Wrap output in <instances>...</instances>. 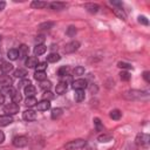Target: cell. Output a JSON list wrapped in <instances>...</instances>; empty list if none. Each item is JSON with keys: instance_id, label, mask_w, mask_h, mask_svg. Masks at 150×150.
<instances>
[{"instance_id": "1", "label": "cell", "mask_w": 150, "mask_h": 150, "mask_svg": "<svg viewBox=\"0 0 150 150\" xmlns=\"http://www.w3.org/2000/svg\"><path fill=\"white\" fill-rule=\"evenodd\" d=\"M87 144V142L82 138H76L73 141H69L68 143L64 144V149L66 150H77V149H82L84 148Z\"/></svg>"}, {"instance_id": "2", "label": "cell", "mask_w": 150, "mask_h": 150, "mask_svg": "<svg viewBox=\"0 0 150 150\" xmlns=\"http://www.w3.org/2000/svg\"><path fill=\"white\" fill-rule=\"evenodd\" d=\"M148 93L146 91H139V90H129L124 94L125 98L129 100H141V98H148Z\"/></svg>"}, {"instance_id": "3", "label": "cell", "mask_w": 150, "mask_h": 150, "mask_svg": "<svg viewBox=\"0 0 150 150\" xmlns=\"http://www.w3.org/2000/svg\"><path fill=\"white\" fill-rule=\"evenodd\" d=\"M19 110H20L19 104L14 102H11L4 107V112H6V115H15L19 112Z\"/></svg>"}, {"instance_id": "4", "label": "cell", "mask_w": 150, "mask_h": 150, "mask_svg": "<svg viewBox=\"0 0 150 150\" xmlns=\"http://www.w3.org/2000/svg\"><path fill=\"white\" fill-rule=\"evenodd\" d=\"M149 139H150V137H149V135L148 134H144V132H139V134H137V136H136V143L138 144V145H143V146H148V144H149Z\"/></svg>"}, {"instance_id": "5", "label": "cell", "mask_w": 150, "mask_h": 150, "mask_svg": "<svg viewBox=\"0 0 150 150\" xmlns=\"http://www.w3.org/2000/svg\"><path fill=\"white\" fill-rule=\"evenodd\" d=\"M28 144V138L26 136H15L13 138V145L16 148H23Z\"/></svg>"}, {"instance_id": "6", "label": "cell", "mask_w": 150, "mask_h": 150, "mask_svg": "<svg viewBox=\"0 0 150 150\" xmlns=\"http://www.w3.org/2000/svg\"><path fill=\"white\" fill-rule=\"evenodd\" d=\"M87 84L88 83L84 79H77L71 82V87L75 90H84V88H87Z\"/></svg>"}, {"instance_id": "7", "label": "cell", "mask_w": 150, "mask_h": 150, "mask_svg": "<svg viewBox=\"0 0 150 150\" xmlns=\"http://www.w3.org/2000/svg\"><path fill=\"white\" fill-rule=\"evenodd\" d=\"M79 47H80V42H79V41H70L69 43L66 45V47H64V53H67V54L74 53V52H76V50L79 49Z\"/></svg>"}, {"instance_id": "8", "label": "cell", "mask_w": 150, "mask_h": 150, "mask_svg": "<svg viewBox=\"0 0 150 150\" xmlns=\"http://www.w3.org/2000/svg\"><path fill=\"white\" fill-rule=\"evenodd\" d=\"M12 83H13V80L9 75H6V74L0 75V86L1 87H9V86H12Z\"/></svg>"}, {"instance_id": "9", "label": "cell", "mask_w": 150, "mask_h": 150, "mask_svg": "<svg viewBox=\"0 0 150 150\" xmlns=\"http://www.w3.org/2000/svg\"><path fill=\"white\" fill-rule=\"evenodd\" d=\"M22 118H23L25 121H28V122L34 121V120L36 118V112H35L34 110H32V109L25 110L23 114H22Z\"/></svg>"}, {"instance_id": "10", "label": "cell", "mask_w": 150, "mask_h": 150, "mask_svg": "<svg viewBox=\"0 0 150 150\" xmlns=\"http://www.w3.org/2000/svg\"><path fill=\"white\" fill-rule=\"evenodd\" d=\"M13 123V117L11 115H2L0 116V127H7Z\"/></svg>"}, {"instance_id": "11", "label": "cell", "mask_w": 150, "mask_h": 150, "mask_svg": "<svg viewBox=\"0 0 150 150\" xmlns=\"http://www.w3.org/2000/svg\"><path fill=\"white\" fill-rule=\"evenodd\" d=\"M36 108H38V110H40V111H47L48 109H50V101L42 100L41 102H39V103L36 104Z\"/></svg>"}, {"instance_id": "12", "label": "cell", "mask_w": 150, "mask_h": 150, "mask_svg": "<svg viewBox=\"0 0 150 150\" xmlns=\"http://www.w3.org/2000/svg\"><path fill=\"white\" fill-rule=\"evenodd\" d=\"M39 61H38V57L36 56H27L26 59V66L28 68H35L38 66Z\"/></svg>"}, {"instance_id": "13", "label": "cell", "mask_w": 150, "mask_h": 150, "mask_svg": "<svg viewBox=\"0 0 150 150\" xmlns=\"http://www.w3.org/2000/svg\"><path fill=\"white\" fill-rule=\"evenodd\" d=\"M67 88H68V87H67V82L61 81V82H59V83L56 84V87H55V91H56V94L62 95V94H64V93H66Z\"/></svg>"}, {"instance_id": "14", "label": "cell", "mask_w": 150, "mask_h": 150, "mask_svg": "<svg viewBox=\"0 0 150 150\" xmlns=\"http://www.w3.org/2000/svg\"><path fill=\"white\" fill-rule=\"evenodd\" d=\"M46 50H47V47H46L45 45H36V46L34 47V55H35V56L42 55V54L46 53Z\"/></svg>"}, {"instance_id": "15", "label": "cell", "mask_w": 150, "mask_h": 150, "mask_svg": "<svg viewBox=\"0 0 150 150\" xmlns=\"http://www.w3.org/2000/svg\"><path fill=\"white\" fill-rule=\"evenodd\" d=\"M15 91H16V90H15L12 86H9V87H2V88H1V94H2V95H8V96H11V97L15 94Z\"/></svg>"}, {"instance_id": "16", "label": "cell", "mask_w": 150, "mask_h": 150, "mask_svg": "<svg viewBox=\"0 0 150 150\" xmlns=\"http://www.w3.org/2000/svg\"><path fill=\"white\" fill-rule=\"evenodd\" d=\"M62 114H63V110L61 108H55V109L52 110L50 117H52V120H59L62 116Z\"/></svg>"}, {"instance_id": "17", "label": "cell", "mask_w": 150, "mask_h": 150, "mask_svg": "<svg viewBox=\"0 0 150 150\" xmlns=\"http://www.w3.org/2000/svg\"><path fill=\"white\" fill-rule=\"evenodd\" d=\"M0 68H1V71L4 74H7V73H9V71L13 70V64L9 63V62H2L1 66H0Z\"/></svg>"}, {"instance_id": "18", "label": "cell", "mask_w": 150, "mask_h": 150, "mask_svg": "<svg viewBox=\"0 0 150 150\" xmlns=\"http://www.w3.org/2000/svg\"><path fill=\"white\" fill-rule=\"evenodd\" d=\"M35 93H36V89H35V87L32 86V84H29V86H27V87L25 88V94H26L27 97H33V96L35 95Z\"/></svg>"}, {"instance_id": "19", "label": "cell", "mask_w": 150, "mask_h": 150, "mask_svg": "<svg viewBox=\"0 0 150 150\" xmlns=\"http://www.w3.org/2000/svg\"><path fill=\"white\" fill-rule=\"evenodd\" d=\"M27 54H28V47L26 45H21L19 47V57L25 59V57H27Z\"/></svg>"}, {"instance_id": "20", "label": "cell", "mask_w": 150, "mask_h": 150, "mask_svg": "<svg viewBox=\"0 0 150 150\" xmlns=\"http://www.w3.org/2000/svg\"><path fill=\"white\" fill-rule=\"evenodd\" d=\"M49 7L52 9H54V11H61V9H63L66 7V4H63V2H50Z\"/></svg>"}, {"instance_id": "21", "label": "cell", "mask_w": 150, "mask_h": 150, "mask_svg": "<svg viewBox=\"0 0 150 150\" xmlns=\"http://www.w3.org/2000/svg\"><path fill=\"white\" fill-rule=\"evenodd\" d=\"M84 8L89 12V13H97V11H98V6L96 5V4H86L84 5Z\"/></svg>"}, {"instance_id": "22", "label": "cell", "mask_w": 150, "mask_h": 150, "mask_svg": "<svg viewBox=\"0 0 150 150\" xmlns=\"http://www.w3.org/2000/svg\"><path fill=\"white\" fill-rule=\"evenodd\" d=\"M7 56H8L9 60H16V59L19 57V50L15 49V48L9 49V50L7 52Z\"/></svg>"}, {"instance_id": "23", "label": "cell", "mask_w": 150, "mask_h": 150, "mask_svg": "<svg viewBox=\"0 0 150 150\" xmlns=\"http://www.w3.org/2000/svg\"><path fill=\"white\" fill-rule=\"evenodd\" d=\"M74 97H75V101H76V102H82V101L84 100V97H86L84 90H75Z\"/></svg>"}, {"instance_id": "24", "label": "cell", "mask_w": 150, "mask_h": 150, "mask_svg": "<svg viewBox=\"0 0 150 150\" xmlns=\"http://www.w3.org/2000/svg\"><path fill=\"white\" fill-rule=\"evenodd\" d=\"M61 59V56L56 53H52L47 56V62H50V63H54V62H57L59 60Z\"/></svg>"}, {"instance_id": "25", "label": "cell", "mask_w": 150, "mask_h": 150, "mask_svg": "<svg viewBox=\"0 0 150 150\" xmlns=\"http://www.w3.org/2000/svg\"><path fill=\"white\" fill-rule=\"evenodd\" d=\"M68 71H69V68L67 66H62V67H60L57 69V75L60 77H66L68 75Z\"/></svg>"}, {"instance_id": "26", "label": "cell", "mask_w": 150, "mask_h": 150, "mask_svg": "<svg viewBox=\"0 0 150 150\" xmlns=\"http://www.w3.org/2000/svg\"><path fill=\"white\" fill-rule=\"evenodd\" d=\"M109 116H110V118H112V120H120L121 118V116H122V112L118 110V109H114V110H111L110 111V114H109Z\"/></svg>"}, {"instance_id": "27", "label": "cell", "mask_w": 150, "mask_h": 150, "mask_svg": "<svg viewBox=\"0 0 150 150\" xmlns=\"http://www.w3.org/2000/svg\"><path fill=\"white\" fill-rule=\"evenodd\" d=\"M26 75H27V70L23 69V68H19V69H16V70L14 71V76H15V77L22 79V77H26Z\"/></svg>"}, {"instance_id": "28", "label": "cell", "mask_w": 150, "mask_h": 150, "mask_svg": "<svg viewBox=\"0 0 150 150\" xmlns=\"http://www.w3.org/2000/svg\"><path fill=\"white\" fill-rule=\"evenodd\" d=\"M30 6L33 8H43V7H47L48 4L47 2H43V1H33L30 4Z\"/></svg>"}, {"instance_id": "29", "label": "cell", "mask_w": 150, "mask_h": 150, "mask_svg": "<svg viewBox=\"0 0 150 150\" xmlns=\"http://www.w3.org/2000/svg\"><path fill=\"white\" fill-rule=\"evenodd\" d=\"M25 104H26L27 107H34V105L38 104V101H36V98H35L34 96H33V97H27L26 101H25Z\"/></svg>"}, {"instance_id": "30", "label": "cell", "mask_w": 150, "mask_h": 150, "mask_svg": "<svg viewBox=\"0 0 150 150\" xmlns=\"http://www.w3.org/2000/svg\"><path fill=\"white\" fill-rule=\"evenodd\" d=\"M46 73L45 71H35V74H34V79L35 80H38V81H43V80H46Z\"/></svg>"}, {"instance_id": "31", "label": "cell", "mask_w": 150, "mask_h": 150, "mask_svg": "<svg viewBox=\"0 0 150 150\" xmlns=\"http://www.w3.org/2000/svg\"><path fill=\"white\" fill-rule=\"evenodd\" d=\"M94 125H95V129H96V131H102L103 130V124L101 123V121H100V118H94Z\"/></svg>"}, {"instance_id": "32", "label": "cell", "mask_w": 150, "mask_h": 150, "mask_svg": "<svg viewBox=\"0 0 150 150\" xmlns=\"http://www.w3.org/2000/svg\"><path fill=\"white\" fill-rule=\"evenodd\" d=\"M97 139H98L100 142H103V143H107V142H109V141H111V139H112V137H111L110 135H105V134H103V135H100V136L97 137Z\"/></svg>"}, {"instance_id": "33", "label": "cell", "mask_w": 150, "mask_h": 150, "mask_svg": "<svg viewBox=\"0 0 150 150\" xmlns=\"http://www.w3.org/2000/svg\"><path fill=\"white\" fill-rule=\"evenodd\" d=\"M53 26H54V22L48 21V22H42V23H40V25H39V28H40V29H50Z\"/></svg>"}, {"instance_id": "34", "label": "cell", "mask_w": 150, "mask_h": 150, "mask_svg": "<svg viewBox=\"0 0 150 150\" xmlns=\"http://www.w3.org/2000/svg\"><path fill=\"white\" fill-rule=\"evenodd\" d=\"M83 73H84V68L81 67V66L75 67L74 70H73V75H75V76H80V75H82Z\"/></svg>"}, {"instance_id": "35", "label": "cell", "mask_w": 150, "mask_h": 150, "mask_svg": "<svg viewBox=\"0 0 150 150\" xmlns=\"http://www.w3.org/2000/svg\"><path fill=\"white\" fill-rule=\"evenodd\" d=\"M12 98V102H14V103H19L20 101H21V94H20V91H15V94L11 97Z\"/></svg>"}, {"instance_id": "36", "label": "cell", "mask_w": 150, "mask_h": 150, "mask_svg": "<svg viewBox=\"0 0 150 150\" xmlns=\"http://www.w3.org/2000/svg\"><path fill=\"white\" fill-rule=\"evenodd\" d=\"M46 68H47V62H39L38 66L35 67L36 71H45Z\"/></svg>"}, {"instance_id": "37", "label": "cell", "mask_w": 150, "mask_h": 150, "mask_svg": "<svg viewBox=\"0 0 150 150\" xmlns=\"http://www.w3.org/2000/svg\"><path fill=\"white\" fill-rule=\"evenodd\" d=\"M40 87L42 89H49L52 87V82L50 81H47V80H43V81L40 82Z\"/></svg>"}, {"instance_id": "38", "label": "cell", "mask_w": 150, "mask_h": 150, "mask_svg": "<svg viewBox=\"0 0 150 150\" xmlns=\"http://www.w3.org/2000/svg\"><path fill=\"white\" fill-rule=\"evenodd\" d=\"M75 34H76V27H74V26L68 27V29H67V35H68V36H74Z\"/></svg>"}, {"instance_id": "39", "label": "cell", "mask_w": 150, "mask_h": 150, "mask_svg": "<svg viewBox=\"0 0 150 150\" xmlns=\"http://www.w3.org/2000/svg\"><path fill=\"white\" fill-rule=\"evenodd\" d=\"M120 76H121V80H123V81H129L130 77H131L128 71H122V73L120 74Z\"/></svg>"}, {"instance_id": "40", "label": "cell", "mask_w": 150, "mask_h": 150, "mask_svg": "<svg viewBox=\"0 0 150 150\" xmlns=\"http://www.w3.org/2000/svg\"><path fill=\"white\" fill-rule=\"evenodd\" d=\"M53 97H54V95L50 91H45V94L42 95V100H46V101H50Z\"/></svg>"}, {"instance_id": "41", "label": "cell", "mask_w": 150, "mask_h": 150, "mask_svg": "<svg viewBox=\"0 0 150 150\" xmlns=\"http://www.w3.org/2000/svg\"><path fill=\"white\" fill-rule=\"evenodd\" d=\"M29 84H32V83H30V81H29L28 79H23V80H21V81H20L19 87H23V88H26V87H27V86H29Z\"/></svg>"}, {"instance_id": "42", "label": "cell", "mask_w": 150, "mask_h": 150, "mask_svg": "<svg viewBox=\"0 0 150 150\" xmlns=\"http://www.w3.org/2000/svg\"><path fill=\"white\" fill-rule=\"evenodd\" d=\"M35 42H36V45H43V42H45V36H43V35H38V36L35 38Z\"/></svg>"}, {"instance_id": "43", "label": "cell", "mask_w": 150, "mask_h": 150, "mask_svg": "<svg viewBox=\"0 0 150 150\" xmlns=\"http://www.w3.org/2000/svg\"><path fill=\"white\" fill-rule=\"evenodd\" d=\"M114 12L121 18V19H123V20H125V14H124V12L122 11V9H114Z\"/></svg>"}, {"instance_id": "44", "label": "cell", "mask_w": 150, "mask_h": 150, "mask_svg": "<svg viewBox=\"0 0 150 150\" xmlns=\"http://www.w3.org/2000/svg\"><path fill=\"white\" fill-rule=\"evenodd\" d=\"M118 67H120V68H127V69H130V68H131V64L125 63V62H118Z\"/></svg>"}, {"instance_id": "45", "label": "cell", "mask_w": 150, "mask_h": 150, "mask_svg": "<svg viewBox=\"0 0 150 150\" xmlns=\"http://www.w3.org/2000/svg\"><path fill=\"white\" fill-rule=\"evenodd\" d=\"M138 22H141V23H143V25H148V23H149L145 16H138Z\"/></svg>"}, {"instance_id": "46", "label": "cell", "mask_w": 150, "mask_h": 150, "mask_svg": "<svg viewBox=\"0 0 150 150\" xmlns=\"http://www.w3.org/2000/svg\"><path fill=\"white\" fill-rule=\"evenodd\" d=\"M149 74H150L149 71H144V73H143V77H144V80H145L146 82H150V79H149Z\"/></svg>"}, {"instance_id": "47", "label": "cell", "mask_w": 150, "mask_h": 150, "mask_svg": "<svg viewBox=\"0 0 150 150\" xmlns=\"http://www.w3.org/2000/svg\"><path fill=\"white\" fill-rule=\"evenodd\" d=\"M4 141H5V134H4V132L0 130V144H1Z\"/></svg>"}, {"instance_id": "48", "label": "cell", "mask_w": 150, "mask_h": 150, "mask_svg": "<svg viewBox=\"0 0 150 150\" xmlns=\"http://www.w3.org/2000/svg\"><path fill=\"white\" fill-rule=\"evenodd\" d=\"M6 7V2L5 1H0V11H2Z\"/></svg>"}, {"instance_id": "49", "label": "cell", "mask_w": 150, "mask_h": 150, "mask_svg": "<svg viewBox=\"0 0 150 150\" xmlns=\"http://www.w3.org/2000/svg\"><path fill=\"white\" fill-rule=\"evenodd\" d=\"M5 102V96L2 94H0V104H2Z\"/></svg>"}]
</instances>
